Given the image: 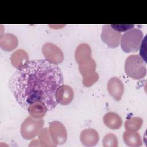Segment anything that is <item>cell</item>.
Returning a JSON list of instances; mask_svg holds the SVG:
<instances>
[{"label":"cell","instance_id":"obj_1","mask_svg":"<svg viewBox=\"0 0 147 147\" xmlns=\"http://www.w3.org/2000/svg\"><path fill=\"white\" fill-rule=\"evenodd\" d=\"M63 83L57 65L39 59L30 61L23 69L17 70L9 79V88L23 109L27 110L33 102L41 101L51 111L58 104L56 92Z\"/></svg>","mask_w":147,"mask_h":147},{"label":"cell","instance_id":"obj_2","mask_svg":"<svg viewBox=\"0 0 147 147\" xmlns=\"http://www.w3.org/2000/svg\"><path fill=\"white\" fill-rule=\"evenodd\" d=\"M125 71L127 76L135 80L144 78L146 75L144 60L138 55L129 56L125 63Z\"/></svg>","mask_w":147,"mask_h":147},{"label":"cell","instance_id":"obj_3","mask_svg":"<svg viewBox=\"0 0 147 147\" xmlns=\"http://www.w3.org/2000/svg\"><path fill=\"white\" fill-rule=\"evenodd\" d=\"M143 39L142 32L137 28L126 31L121 38V47L126 53L137 52L140 47Z\"/></svg>","mask_w":147,"mask_h":147},{"label":"cell","instance_id":"obj_4","mask_svg":"<svg viewBox=\"0 0 147 147\" xmlns=\"http://www.w3.org/2000/svg\"><path fill=\"white\" fill-rule=\"evenodd\" d=\"M44 121L42 118H34L30 115L22 123L20 133L23 138L32 140L38 136L44 126Z\"/></svg>","mask_w":147,"mask_h":147},{"label":"cell","instance_id":"obj_5","mask_svg":"<svg viewBox=\"0 0 147 147\" xmlns=\"http://www.w3.org/2000/svg\"><path fill=\"white\" fill-rule=\"evenodd\" d=\"M42 51L45 60L54 64H59L64 60V54L61 49L56 45L46 42L42 47Z\"/></svg>","mask_w":147,"mask_h":147},{"label":"cell","instance_id":"obj_6","mask_svg":"<svg viewBox=\"0 0 147 147\" xmlns=\"http://www.w3.org/2000/svg\"><path fill=\"white\" fill-rule=\"evenodd\" d=\"M48 131L52 141L56 145L64 144L67 139V132L64 125L57 121L51 122Z\"/></svg>","mask_w":147,"mask_h":147},{"label":"cell","instance_id":"obj_7","mask_svg":"<svg viewBox=\"0 0 147 147\" xmlns=\"http://www.w3.org/2000/svg\"><path fill=\"white\" fill-rule=\"evenodd\" d=\"M121 36V33L114 30L110 25L106 24L103 25L100 35L101 39L109 47L112 48H117L119 45Z\"/></svg>","mask_w":147,"mask_h":147},{"label":"cell","instance_id":"obj_8","mask_svg":"<svg viewBox=\"0 0 147 147\" xmlns=\"http://www.w3.org/2000/svg\"><path fill=\"white\" fill-rule=\"evenodd\" d=\"M109 95L116 101H119L124 92V85L121 80L117 77L111 78L107 84Z\"/></svg>","mask_w":147,"mask_h":147},{"label":"cell","instance_id":"obj_9","mask_svg":"<svg viewBox=\"0 0 147 147\" xmlns=\"http://www.w3.org/2000/svg\"><path fill=\"white\" fill-rule=\"evenodd\" d=\"M74 92L72 88L68 85L62 84L57 90L56 92V99L58 103L62 105H67L73 100Z\"/></svg>","mask_w":147,"mask_h":147},{"label":"cell","instance_id":"obj_10","mask_svg":"<svg viewBox=\"0 0 147 147\" xmlns=\"http://www.w3.org/2000/svg\"><path fill=\"white\" fill-rule=\"evenodd\" d=\"M10 61L12 65L17 70L23 69L30 61L27 52L22 49L16 50L11 54Z\"/></svg>","mask_w":147,"mask_h":147},{"label":"cell","instance_id":"obj_11","mask_svg":"<svg viewBox=\"0 0 147 147\" xmlns=\"http://www.w3.org/2000/svg\"><path fill=\"white\" fill-rule=\"evenodd\" d=\"M99 140V136L96 130L88 128L83 130L80 134V140L86 146H94L96 145Z\"/></svg>","mask_w":147,"mask_h":147},{"label":"cell","instance_id":"obj_12","mask_svg":"<svg viewBox=\"0 0 147 147\" xmlns=\"http://www.w3.org/2000/svg\"><path fill=\"white\" fill-rule=\"evenodd\" d=\"M91 49L88 44H80L75 49V59L78 64L83 63L90 59L91 58Z\"/></svg>","mask_w":147,"mask_h":147},{"label":"cell","instance_id":"obj_13","mask_svg":"<svg viewBox=\"0 0 147 147\" xmlns=\"http://www.w3.org/2000/svg\"><path fill=\"white\" fill-rule=\"evenodd\" d=\"M18 44V39L13 34L5 33L0 36V47L5 51H12L17 48Z\"/></svg>","mask_w":147,"mask_h":147},{"label":"cell","instance_id":"obj_14","mask_svg":"<svg viewBox=\"0 0 147 147\" xmlns=\"http://www.w3.org/2000/svg\"><path fill=\"white\" fill-rule=\"evenodd\" d=\"M104 124L112 130L119 129L122 125L121 117L114 112H108L105 114L103 118Z\"/></svg>","mask_w":147,"mask_h":147},{"label":"cell","instance_id":"obj_15","mask_svg":"<svg viewBox=\"0 0 147 147\" xmlns=\"http://www.w3.org/2000/svg\"><path fill=\"white\" fill-rule=\"evenodd\" d=\"M27 110L31 117L37 119L44 117L48 111L45 104L41 101L33 102L29 106Z\"/></svg>","mask_w":147,"mask_h":147},{"label":"cell","instance_id":"obj_16","mask_svg":"<svg viewBox=\"0 0 147 147\" xmlns=\"http://www.w3.org/2000/svg\"><path fill=\"white\" fill-rule=\"evenodd\" d=\"M122 137L125 144L129 146L138 147L142 145L141 136L137 131L126 130Z\"/></svg>","mask_w":147,"mask_h":147},{"label":"cell","instance_id":"obj_17","mask_svg":"<svg viewBox=\"0 0 147 147\" xmlns=\"http://www.w3.org/2000/svg\"><path fill=\"white\" fill-rule=\"evenodd\" d=\"M96 67L95 60L91 58L87 61L79 64V71L82 77H83L95 72Z\"/></svg>","mask_w":147,"mask_h":147},{"label":"cell","instance_id":"obj_18","mask_svg":"<svg viewBox=\"0 0 147 147\" xmlns=\"http://www.w3.org/2000/svg\"><path fill=\"white\" fill-rule=\"evenodd\" d=\"M143 124L142 118L137 117H133L126 119L125 122V128L126 130L137 131L140 129Z\"/></svg>","mask_w":147,"mask_h":147},{"label":"cell","instance_id":"obj_19","mask_svg":"<svg viewBox=\"0 0 147 147\" xmlns=\"http://www.w3.org/2000/svg\"><path fill=\"white\" fill-rule=\"evenodd\" d=\"M38 141L41 146H56V145L52 141L49 133L48 128H42L38 134Z\"/></svg>","mask_w":147,"mask_h":147},{"label":"cell","instance_id":"obj_20","mask_svg":"<svg viewBox=\"0 0 147 147\" xmlns=\"http://www.w3.org/2000/svg\"><path fill=\"white\" fill-rule=\"evenodd\" d=\"M102 142L104 147H117L118 146L117 136L111 133H109L104 136Z\"/></svg>","mask_w":147,"mask_h":147},{"label":"cell","instance_id":"obj_21","mask_svg":"<svg viewBox=\"0 0 147 147\" xmlns=\"http://www.w3.org/2000/svg\"><path fill=\"white\" fill-rule=\"evenodd\" d=\"M98 74H97V72H94L91 74L83 76L82 79V83L85 87H88L92 86L95 83H96L98 80Z\"/></svg>","mask_w":147,"mask_h":147},{"label":"cell","instance_id":"obj_22","mask_svg":"<svg viewBox=\"0 0 147 147\" xmlns=\"http://www.w3.org/2000/svg\"><path fill=\"white\" fill-rule=\"evenodd\" d=\"M111 27L118 32L127 31L134 27V25H110Z\"/></svg>","mask_w":147,"mask_h":147},{"label":"cell","instance_id":"obj_23","mask_svg":"<svg viewBox=\"0 0 147 147\" xmlns=\"http://www.w3.org/2000/svg\"><path fill=\"white\" fill-rule=\"evenodd\" d=\"M29 146H41L38 140H34L30 142V144L29 145Z\"/></svg>","mask_w":147,"mask_h":147}]
</instances>
